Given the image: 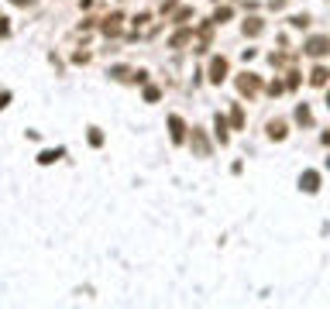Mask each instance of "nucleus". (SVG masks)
<instances>
[{"instance_id": "obj_17", "label": "nucleus", "mask_w": 330, "mask_h": 309, "mask_svg": "<svg viewBox=\"0 0 330 309\" xmlns=\"http://www.w3.org/2000/svg\"><path fill=\"white\" fill-rule=\"evenodd\" d=\"M189 41V31H179V35H172V45L179 48V45H186Z\"/></svg>"}, {"instance_id": "obj_9", "label": "nucleus", "mask_w": 330, "mask_h": 309, "mask_svg": "<svg viewBox=\"0 0 330 309\" xmlns=\"http://www.w3.org/2000/svg\"><path fill=\"white\" fill-rule=\"evenodd\" d=\"M193 148H196V154H210L207 137H203V131H196V127H193Z\"/></svg>"}, {"instance_id": "obj_6", "label": "nucleus", "mask_w": 330, "mask_h": 309, "mask_svg": "<svg viewBox=\"0 0 330 309\" xmlns=\"http://www.w3.org/2000/svg\"><path fill=\"white\" fill-rule=\"evenodd\" d=\"M120 14H110V18H103V24H100V31H103V35H117V31H120Z\"/></svg>"}, {"instance_id": "obj_21", "label": "nucleus", "mask_w": 330, "mask_h": 309, "mask_svg": "<svg viewBox=\"0 0 330 309\" xmlns=\"http://www.w3.org/2000/svg\"><path fill=\"white\" fill-rule=\"evenodd\" d=\"M0 35H7V21L0 18Z\"/></svg>"}, {"instance_id": "obj_7", "label": "nucleus", "mask_w": 330, "mask_h": 309, "mask_svg": "<svg viewBox=\"0 0 330 309\" xmlns=\"http://www.w3.org/2000/svg\"><path fill=\"white\" fill-rule=\"evenodd\" d=\"M286 134H289L286 120H272V124H269V137H272V141H282Z\"/></svg>"}, {"instance_id": "obj_1", "label": "nucleus", "mask_w": 330, "mask_h": 309, "mask_svg": "<svg viewBox=\"0 0 330 309\" xmlns=\"http://www.w3.org/2000/svg\"><path fill=\"white\" fill-rule=\"evenodd\" d=\"M306 55H313V58H323V55H330V38H323V35L310 38V41H306Z\"/></svg>"}, {"instance_id": "obj_4", "label": "nucleus", "mask_w": 330, "mask_h": 309, "mask_svg": "<svg viewBox=\"0 0 330 309\" xmlns=\"http://www.w3.org/2000/svg\"><path fill=\"white\" fill-rule=\"evenodd\" d=\"M299 189H303V193H316V189H320V175L316 172H303L299 175Z\"/></svg>"}, {"instance_id": "obj_16", "label": "nucleus", "mask_w": 330, "mask_h": 309, "mask_svg": "<svg viewBox=\"0 0 330 309\" xmlns=\"http://www.w3.org/2000/svg\"><path fill=\"white\" fill-rule=\"evenodd\" d=\"M90 144H93V148H100V144H103V134H100L97 127H90Z\"/></svg>"}, {"instance_id": "obj_12", "label": "nucleus", "mask_w": 330, "mask_h": 309, "mask_svg": "<svg viewBox=\"0 0 330 309\" xmlns=\"http://www.w3.org/2000/svg\"><path fill=\"white\" fill-rule=\"evenodd\" d=\"M296 120H299V124H313V114H310V107H306V103H299V107H296Z\"/></svg>"}, {"instance_id": "obj_19", "label": "nucleus", "mask_w": 330, "mask_h": 309, "mask_svg": "<svg viewBox=\"0 0 330 309\" xmlns=\"http://www.w3.org/2000/svg\"><path fill=\"white\" fill-rule=\"evenodd\" d=\"M145 100H148V103H155V100H158V90H155V86H148V90H145Z\"/></svg>"}, {"instance_id": "obj_11", "label": "nucleus", "mask_w": 330, "mask_h": 309, "mask_svg": "<svg viewBox=\"0 0 330 309\" xmlns=\"http://www.w3.org/2000/svg\"><path fill=\"white\" fill-rule=\"evenodd\" d=\"M214 127H217V137H220V144H227V120L217 114V120H214Z\"/></svg>"}, {"instance_id": "obj_5", "label": "nucleus", "mask_w": 330, "mask_h": 309, "mask_svg": "<svg viewBox=\"0 0 330 309\" xmlns=\"http://www.w3.org/2000/svg\"><path fill=\"white\" fill-rule=\"evenodd\" d=\"M169 127H172V141L175 144H182V141H186V124H182V117H169Z\"/></svg>"}, {"instance_id": "obj_14", "label": "nucleus", "mask_w": 330, "mask_h": 309, "mask_svg": "<svg viewBox=\"0 0 330 309\" xmlns=\"http://www.w3.org/2000/svg\"><path fill=\"white\" fill-rule=\"evenodd\" d=\"M58 154H62V151H41L38 162H41V165H52V162H58Z\"/></svg>"}, {"instance_id": "obj_8", "label": "nucleus", "mask_w": 330, "mask_h": 309, "mask_svg": "<svg viewBox=\"0 0 330 309\" xmlns=\"http://www.w3.org/2000/svg\"><path fill=\"white\" fill-rule=\"evenodd\" d=\"M261 31H265V24H261L258 18H248V21H244V35H248V38H258Z\"/></svg>"}, {"instance_id": "obj_18", "label": "nucleus", "mask_w": 330, "mask_h": 309, "mask_svg": "<svg viewBox=\"0 0 330 309\" xmlns=\"http://www.w3.org/2000/svg\"><path fill=\"white\" fill-rule=\"evenodd\" d=\"M306 24H310L306 14H296V18H292V28H306Z\"/></svg>"}, {"instance_id": "obj_13", "label": "nucleus", "mask_w": 330, "mask_h": 309, "mask_svg": "<svg viewBox=\"0 0 330 309\" xmlns=\"http://www.w3.org/2000/svg\"><path fill=\"white\" fill-rule=\"evenodd\" d=\"M231 124H234V127H244V110H241V107H234V110H231Z\"/></svg>"}, {"instance_id": "obj_3", "label": "nucleus", "mask_w": 330, "mask_h": 309, "mask_svg": "<svg viewBox=\"0 0 330 309\" xmlns=\"http://www.w3.org/2000/svg\"><path fill=\"white\" fill-rule=\"evenodd\" d=\"M224 79H227V58H214V62H210V83L220 86Z\"/></svg>"}, {"instance_id": "obj_2", "label": "nucleus", "mask_w": 330, "mask_h": 309, "mask_svg": "<svg viewBox=\"0 0 330 309\" xmlns=\"http://www.w3.org/2000/svg\"><path fill=\"white\" fill-rule=\"evenodd\" d=\"M237 90L248 93V97H254V93L261 90V79L254 76V72H244V76H237Z\"/></svg>"}, {"instance_id": "obj_20", "label": "nucleus", "mask_w": 330, "mask_h": 309, "mask_svg": "<svg viewBox=\"0 0 330 309\" xmlns=\"http://www.w3.org/2000/svg\"><path fill=\"white\" fill-rule=\"evenodd\" d=\"M7 103H11V93H7V90H0V110H4Z\"/></svg>"}, {"instance_id": "obj_23", "label": "nucleus", "mask_w": 330, "mask_h": 309, "mask_svg": "<svg viewBox=\"0 0 330 309\" xmlns=\"http://www.w3.org/2000/svg\"><path fill=\"white\" fill-rule=\"evenodd\" d=\"M323 144H330V131H327V134H323Z\"/></svg>"}, {"instance_id": "obj_22", "label": "nucleus", "mask_w": 330, "mask_h": 309, "mask_svg": "<svg viewBox=\"0 0 330 309\" xmlns=\"http://www.w3.org/2000/svg\"><path fill=\"white\" fill-rule=\"evenodd\" d=\"M11 4H21V7H24V4H35V0H11Z\"/></svg>"}, {"instance_id": "obj_10", "label": "nucleus", "mask_w": 330, "mask_h": 309, "mask_svg": "<svg viewBox=\"0 0 330 309\" xmlns=\"http://www.w3.org/2000/svg\"><path fill=\"white\" fill-rule=\"evenodd\" d=\"M327 79H330V72L323 69V65H316V69L310 72V83H313V86H327Z\"/></svg>"}, {"instance_id": "obj_15", "label": "nucleus", "mask_w": 330, "mask_h": 309, "mask_svg": "<svg viewBox=\"0 0 330 309\" xmlns=\"http://www.w3.org/2000/svg\"><path fill=\"white\" fill-rule=\"evenodd\" d=\"M227 18H231V7H217V14H214V21H217V24H224Z\"/></svg>"}]
</instances>
